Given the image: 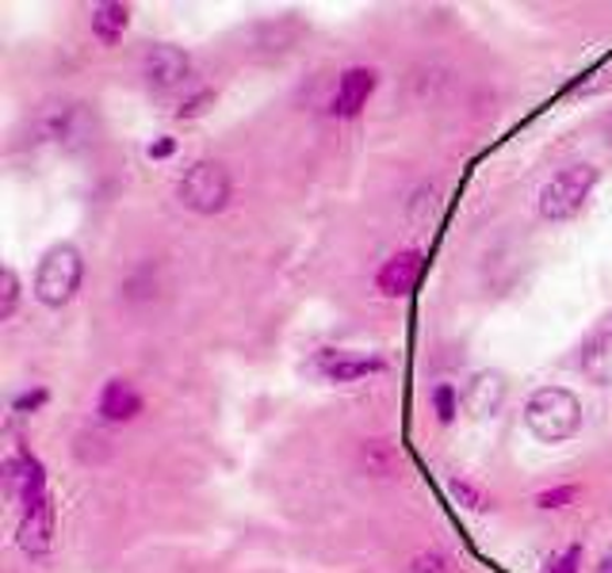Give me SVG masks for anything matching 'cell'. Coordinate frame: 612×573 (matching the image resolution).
<instances>
[{"label":"cell","instance_id":"cell-1","mask_svg":"<svg viewBox=\"0 0 612 573\" xmlns=\"http://www.w3.org/2000/svg\"><path fill=\"white\" fill-rule=\"evenodd\" d=\"M582 402L567 386H540L525 402V428L540 444H567L582 428Z\"/></svg>","mask_w":612,"mask_h":573},{"label":"cell","instance_id":"cell-2","mask_svg":"<svg viewBox=\"0 0 612 573\" xmlns=\"http://www.w3.org/2000/svg\"><path fill=\"white\" fill-rule=\"evenodd\" d=\"M81 279H85V256H81V248L70 245V241H57V245L46 248L35 268V298L46 310H62L81 290Z\"/></svg>","mask_w":612,"mask_h":573},{"label":"cell","instance_id":"cell-3","mask_svg":"<svg viewBox=\"0 0 612 573\" xmlns=\"http://www.w3.org/2000/svg\"><path fill=\"white\" fill-rule=\"evenodd\" d=\"M601 172L593 165H567L548 184L540 188V219L544 222H570L585 211Z\"/></svg>","mask_w":612,"mask_h":573},{"label":"cell","instance_id":"cell-4","mask_svg":"<svg viewBox=\"0 0 612 573\" xmlns=\"http://www.w3.org/2000/svg\"><path fill=\"white\" fill-rule=\"evenodd\" d=\"M230 195H234V184H230V172L222 161H211V157H203V161H196L192 169L180 177L177 184V199L180 206H188L192 214H203V219H211V214H222L230 206Z\"/></svg>","mask_w":612,"mask_h":573},{"label":"cell","instance_id":"cell-5","mask_svg":"<svg viewBox=\"0 0 612 573\" xmlns=\"http://www.w3.org/2000/svg\"><path fill=\"white\" fill-rule=\"evenodd\" d=\"M188 77H192V57L180 46L157 43L143 54V81L154 93H177L188 85Z\"/></svg>","mask_w":612,"mask_h":573},{"label":"cell","instance_id":"cell-6","mask_svg":"<svg viewBox=\"0 0 612 573\" xmlns=\"http://www.w3.org/2000/svg\"><path fill=\"white\" fill-rule=\"evenodd\" d=\"M20 547L28 559H46L54 547V505L51 494L20 505Z\"/></svg>","mask_w":612,"mask_h":573},{"label":"cell","instance_id":"cell-7","mask_svg":"<svg viewBox=\"0 0 612 573\" xmlns=\"http://www.w3.org/2000/svg\"><path fill=\"white\" fill-rule=\"evenodd\" d=\"M379 73L371 65H352V70L341 73L334 88V99H329V115L334 119H357V115L368 107V99L376 96Z\"/></svg>","mask_w":612,"mask_h":573},{"label":"cell","instance_id":"cell-8","mask_svg":"<svg viewBox=\"0 0 612 573\" xmlns=\"http://www.w3.org/2000/svg\"><path fill=\"white\" fill-rule=\"evenodd\" d=\"M387 360L376 352H349V348H329L318 356V375L326 382H360L371 375H383Z\"/></svg>","mask_w":612,"mask_h":573},{"label":"cell","instance_id":"cell-9","mask_svg":"<svg viewBox=\"0 0 612 573\" xmlns=\"http://www.w3.org/2000/svg\"><path fill=\"white\" fill-rule=\"evenodd\" d=\"M425 276V253L421 248H399L394 256H387L383 268L376 272V287L387 298H407L413 287Z\"/></svg>","mask_w":612,"mask_h":573},{"label":"cell","instance_id":"cell-10","mask_svg":"<svg viewBox=\"0 0 612 573\" xmlns=\"http://www.w3.org/2000/svg\"><path fill=\"white\" fill-rule=\"evenodd\" d=\"M506 394H509V382L502 371H475V375L467 379V386H463V394H460V405H463V413L467 417H475V421H486V417H494V413L506 405Z\"/></svg>","mask_w":612,"mask_h":573},{"label":"cell","instance_id":"cell-11","mask_svg":"<svg viewBox=\"0 0 612 573\" xmlns=\"http://www.w3.org/2000/svg\"><path fill=\"white\" fill-rule=\"evenodd\" d=\"M143 394H138L135 382L127 379H107L101 397H96V413L107 421V425H130V421L143 413Z\"/></svg>","mask_w":612,"mask_h":573},{"label":"cell","instance_id":"cell-12","mask_svg":"<svg viewBox=\"0 0 612 573\" xmlns=\"http://www.w3.org/2000/svg\"><path fill=\"white\" fill-rule=\"evenodd\" d=\"M578 368L593 386H612V329H601L582 344L578 356Z\"/></svg>","mask_w":612,"mask_h":573},{"label":"cell","instance_id":"cell-13","mask_svg":"<svg viewBox=\"0 0 612 573\" xmlns=\"http://www.w3.org/2000/svg\"><path fill=\"white\" fill-rule=\"evenodd\" d=\"M39 135L46 138V142H57V146H70L73 138L81 135V107L77 104H51L43 107V115H39Z\"/></svg>","mask_w":612,"mask_h":573},{"label":"cell","instance_id":"cell-14","mask_svg":"<svg viewBox=\"0 0 612 573\" xmlns=\"http://www.w3.org/2000/svg\"><path fill=\"white\" fill-rule=\"evenodd\" d=\"M88 28L101 39L104 46H115L130 28V8L119 4V0H107V4H96L93 15H88Z\"/></svg>","mask_w":612,"mask_h":573},{"label":"cell","instance_id":"cell-15","mask_svg":"<svg viewBox=\"0 0 612 573\" xmlns=\"http://www.w3.org/2000/svg\"><path fill=\"white\" fill-rule=\"evenodd\" d=\"M20 276L15 268L0 272V321H12L15 318V306H20Z\"/></svg>","mask_w":612,"mask_h":573},{"label":"cell","instance_id":"cell-16","mask_svg":"<svg viewBox=\"0 0 612 573\" xmlns=\"http://www.w3.org/2000/svg\"><path fill=\"white\" fill-rule=\"evenodd\" d=\"M433 410H436V421H441V425H452L460 413V390L449 386V382L433 386Z\"/></svg>","mask_w":612,"mask_h":573},{"label":"cell","instance_id":"cell-17","mask_svg":"<svg viewBox=\"0 0 612 573\" xmlns=\"http://www.w3.org/2000/svg\"><path fill=\"white\" fill-rule=\"evenodd\" d=\"M449 494L456 497V501L467 505V509H486V497H483V489H478V486H471L467 478H452V481H449Z\"/></svg>","mask_w":612,"mask_h":573},{"label":"cell","instance_id":"cell-18","mask_svg":"<svg viewBox=\"0 0 612 573\" xmlns=\"http://www.w3.org/2000/svg\"><path fill=\"white\" fill-rule=\"evenodd\" d=\"M578 497V486H556V489H544L536 494V509H567L570 501Z\"/></svg>","mask_w":612,"mask_h":573},{"label":"cell","instance_id":"cell-19","mask_svg":"<svg viewBox=\"0 0 612 573\" xmlns=\"http://www.w3.org/2000/svg\"><path fill=\"white\" fill-rule=\"evenodd\" d=\"M544 573H582V547H567L544 566Z\"/></svg>","mask_w":612,"mask_h":573},{"label":"cell","instance_id":"cell-20","mask_svg":"<svg viewBox=\"0 0 612 573\" xmlns=\"http://www.w3.org/2000/svg\"><path fill=\"white\" fill-rule=\"evenodd\" d=\"M410 573H452V570L441 551H421V554H413Z\"/></svg>","mask_w":612,"mask_h":573},{"label":"cell","instance_id":"cell-21","mask_svg":"<svg viewBox=\"0 0 612 573\" xmlns=\"http://www.w3.org/2000/svg\"><path fill=\"white\" fill-rule=\"evenodd\" d=\"M46 402H51V394H46V386H35V390H23V394L12 402V410H15V413H39Z\"/></svg>","mask_w":612,"mask_h":573},{"label":"cell","instance_id":"cell-22","mask_svg":"<svg viewBox=\"0 0 612 573\" xmlns=\"http://www.w3.org/2000/svg\"><path fill=\"white\" fill-rule=\"evenodd\" d=\"M207 104H211V93H196L192 99H184V104L177 107V119H196Z\"/></svg>","mask_w":612,"mask_h":573},{"label":"cell","instance_id":"cell-23","mask_svg":"<svg viewBox=\"0 0 612 573\" xmlns=\"http://www.w3.org/2000/svg\"><path fill=\"white\" fill-rule=\"evenodd\" d=\"M146 153H150L154 161H165V157H172V153H177V142H172V138L165 135V138H157V142H154L150 149H146Z\"/></svg>","mask_w":612,"mask_h":573},{"label":"cell","instance_id":"cell-24","mask_svg":"<svg viewBox=\"0 0 612 573\" xmlns=\"http://www.w3.org/2000/svg\"><path fill=\"white\" fill-rule=\"evenodd\" d=\"M601 573H612V562H609V566H605V570H601Z\"/></svg>","mask_w":612,"mask_h":573}]
</instances>
